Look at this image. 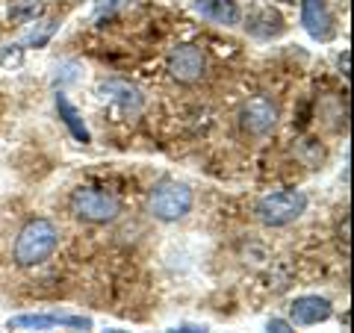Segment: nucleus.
Listing matches in <instances>:
<instances>
[{"mask_svg": "<svg viewBox=\"0 0 354 333\" xmlns=\"http://www.w3.org/2000/svg\"><path fill=\"white\" fill-rule=\"evenodd\" d=\"M207 71V57L201 48H195V44H183V48H177L169 59V74L174 77L177 83H198Z\"/></svg>", "mask_w": 354, "mask_h": 333, "instance_id": "39448f33", "label": "nucleus"}, {"mask_svg": "<svg viewBox=\"0 0 354 333\" xmlns=\"http://www.w3.org/2000/svg\"><path fill=\"white\" fill-rule=\"evenodd\" d=\"M57 109H59V118L65 121V127L71 130V136L77 139V142H92V136H88V130H86V124H83V118H80V113L71 106V101L65 95H57Z\"/></svg>", "mask_w": 354, "mask_h": 333, "instance_id": "ddd939ff", "label": "nucleus"}, {"mask_svg": "<svg viewBox=\"0 0 354 333\" xmlns=\"http://www.w3.org/2000/svg\"><path fill=\"white\" fill-rule=\"evenodd\" d=\"M115 3H124V0H97V9H109V6H115Z\"/></svg>", "mask_w": 354, "mask_h": 333, "instance_id": "6ab92c4d", "label": "nucleus"}, {"mask_svg": "<svg viewBox=\"0 0 354 333\" xmlns=\"http://www.w3.org/2000/svg\"><path fill=\"white\" fill-rule=\"evenodd\" d=\"M248 32L251 36H257V39H278L281 32H283V18L274 12L272 6H254L251 12H248Z\"/></svg>", "mask_w": 354, "mask_h": 333, "instance_id": "1a4fd4ad", "label": "nucleus"}, {"mask_svg": "<svg viewBox=\"0 0 354 333\" xmlns=\"http://www.w3.org/2000/svg\"><path fill=\"white\" fill-rule=\"evenodd\" d=\"M59 242V230L48 218H32L15 239V260L18 265H39L53 254Z\"/></svg>", "mask_w": 354, "mask_h": 333, "instance_id": "f257e3e1", "label": "nucleus"}, {"mask_svg": "<svg viewBox=\"0 0 354 333\" xmlns=\"http://www.w3.org/2000/svg\"><path fill=\"white\" fill-rule=\"evenodd\" d=\"M169 333H207L204 327H180V330H169Z\"/></svg>", "mask_w": 354, "mask_h": 333, "instance_id": "a211bd4d", "label": "nucleus"}, {"mask_svg": "<svg viewBox=\"0 0 354 333\" xmlns=\"http://www.w3.org/2000/svg\"><path fill=\"white\" fill-rule=\"evenodd\" d=\"M290 313H292V321L295 325H319V321H325L330 318V301H325V298H319V295H304V298H295L292 307H290Z\"/></svg>", "mask_w": 354, "mask_h": 333, "instance_id": "6e6552de", "label": "nucleus"}, {"mask_svg": "<svg viewBox=\"0 0 354 333\" xmlns=\"http://www.w3.org/2000/svg\"><path fill=\"white\" fill-rule=\"evenodd\" d=\"M41 12H44V0H12V3H9V21H12V24L36 21Z\"/></svg>", "mask_w": 354, "mask_h": 333, "instance_id": "4468645a", "label": "nucleus"}, {"mask_svg": "<svg viewBox=\"0 0 354 333\" xmlns=\"http://www.w3.org/2000/svg\"><path fill=\"white\" fill-rule=\"evenodd\" d=\"M104 333H127V330H104Z\"/></svg>", "mask_w": 354, "mask_h": 333, "instance_id": "aec40b11", "label": "nucleus"}, {"mask_svg": "<svg viewBox=\"0 0 354 333\" xmlns=\"http://www.w3.org/2000/svg\"><path fill=\"white\" fill-rule=\"evenodd\" d=\"M301 24L316 41H328L334 36V18L325 0H301Z\"/></svg>", "mask_w": 354, "mask_h": 333, "instance_id": "0eeeda50", "label": "nucleus"}, {"mask_svg": "<svg viewBox=\"0 0 354 333\" xmlns=\"http://www.w3.org/2000/svg\"><path fill=\"white\" fill-rule=\"evenodd\" d=\"M304 207H307V198L301 192H295V189H286V192L266 195L257 204V216H260L263 225L283 227V225H290V221H295L298 216H301Z\"/></svg>", "mask_w": 354, "mask_h": 333, "instance_id": "20e7f679", "label": "nucleus"}, {"mask_svg": "<svg viewBox=\"0 0 354 333\" xmlns=\"http://www.w3.org/2000/svg\"><path fill=\"white\" fill-rule=\"evenodd\" d=\"M118 198L104 192V189H95V186H80L71 192V213L83 221H95V225H101V221H113L118 216Z\"/></svg>", "mask_w": 354, "mask_h": 333, "instance_id": "f03ea898", "label": "nucleus"}, {"mask_svg": "<svg viewBox=\"0 0 354 333\" xmlns=\"http://www.w3.org/2000/svg\"><path fill=\"white\" fill-rule=\"evenodd\" d=\"M283 3H295V0H283Z\"/></svg>", "mask_w": 354, "mask_h": 333, "instance_id": "412c9836", "label": "nucleus"}, {"mask_svg": "<svg viewBox=\"0 0 354 333\" xmlns=\"http://www.w3.org/2000/svg\"><path fill=\"white\" fill-rule=\"evenodd\" d=\"M148 207L160 221H177L192 209V189L177 180H162L160 186H153Z\"/></svg>", "mask_w": 354, "mask_h": 333, "instance_id": "7ed1b4c3", "label": "nucleus"}, {"mask_svg": "<svg viewBox=\"0 0 354 333\" xmlns=\"http://www.w3.org/2000/svg\"><path fill=\"white\" fill-rule=\"evenodd\" d=\"M339 242H342V251L348 254V218L342 221V227H339Z\"/></svg>", "mask_w": 354, "mask_h": 333, "instance_id": "f3484780", "label": "nucleus"}, {"mask_svg": "<svg viewBox=\"0 0 354 333\" xmlns=\"http://www.w3.org/2000/svg\"><path fill=\"white\" fill-rule=\"evenodd\" d=\"M0 62L3 65H21V44H9V50L0 53Z\"/></svg>", "mask_w": 354, "mask_h": 333, "instance_id": "2eb2a0df", "label": "nucleus"}, {"mask_svg": "<svg viewBox=\"0 0 354 333\" xmlns=\"http://www.w3.org/2000/svg\"><path fill=\"white\" fill-rule=\"evenodd\" d=\"M92 327V321L83 316H15L9 318V327H30V330H44V327Z\"/></svg>", "mask_w": 354, "mask_h": 333, "instance_id": "9d476101", "label": "nucleus"}, {"mask_svg": "<svg viewBox=\"0 0 354 333\" xmlns=\"http://www.w3.org/2000/svg\"><path fill=\"white\" fill-rule=\"evenodd\" d=\"M266 333H295L290 321H283V318H272L269 325H266Z\"/></svg>", "mask_w": 354, "mask_h": 333, "instance_id": "dca6fc26", "label": "nucleus"}, {"mask_svg": "<svg viewBox=\"0 0 354 333\" xmlns=\"http://www.w3.org/2000/svg\"><path fill=\"white\" fill-rule=\"evenodd\" d=\"M278 121V106H274L269 97H251V101L242 106V115H239V124L251 136H263L269 133Z\"/></svg>", "mask_w": 354, "mask_h": 333, "instance_id": "423d86ee", "label": "nucleus"}, {"mask_svg": "<svg viewBox=\"0 0 354 333\" xmlns=\"http://www.w3.org/2000/svg\"><path fill=\"white\" fill-rule=\"evenodd\" d=\"M101 95L106 97V101H113L118 104L124 113H136V109L142 106V95H139V88L136 86H130L124 80H109L101 86Z\"/></svg>", "mask_w": 354, "mask_h": 333, "instance_id": "f8f14e48", "label": "nucleus"}, {"mask_svg": "<svg viewBox=\"0 0 354 333\" xmlns=\"http://www.w3.org/2000/svg\"><path fill=\"white\" fill-rule=\"evenodd\" d=\"M195 9L204 18L216 21V24H225V27L239 24V18H242L236 0H195Z\"/></svg>", "mask_w": 354, "mask_h": 333, "instance_id": "9b49d317", "label": "nucleus"}]
</instances>
